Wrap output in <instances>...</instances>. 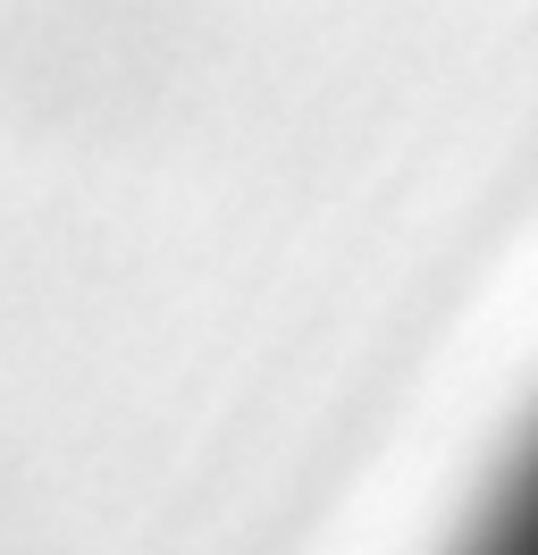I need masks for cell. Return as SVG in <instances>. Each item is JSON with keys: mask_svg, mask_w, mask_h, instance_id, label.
I'll list each match as a JSON object with an SVG mask.
<instances>
[{"mask_svg": "<svg viewBox=\"0 0 538 555\" xmlns=\"http://www.w3.org/2000/svg\"><path fill=\"white\" fill-rule=\"evenodd\" d=\"M471 555H538V438H530V454L513 463V480H504V496L488 505V521L471 530Z\"/></svg>", "mask_w": 538, "mask_h": 555, "instance_id": "obj_1", "label": "cell"}]
</instances>
